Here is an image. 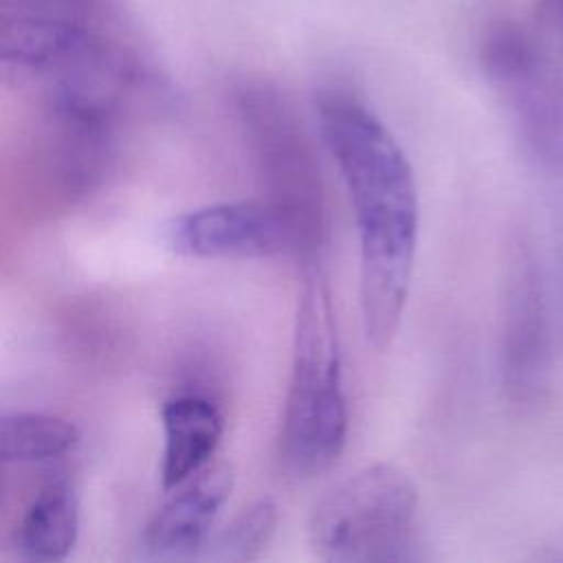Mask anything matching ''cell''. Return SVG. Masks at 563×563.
I'll return each instance as SVG.
<instances>
[{
  "mask_svg": "<svg viewBox=\"0 0 563 563\" xmlns=\"http://www.w3.org/2000/svg\"><path fill=\"white\" fill-rule=\"evenodd\" d=\"M358 233V303L367 343L391 345L407 306L418 251V187L407 154L354 95L328 88L317 99Z\"/></svg>",
  "mask_w": 563,
  "mask_h": 563,
  "instance_id": "obj_1",
  "label": "cell"
},
{
  "mask_svg": "<svg viewBox=\"0 0 563 563\" xmlns=\"http://www.w3.org/2000/svg\"><path fill=\"white\" fill-rule=\"evenodd\" d=\"M341 343L328 275L308 262L297 297L290 380L282 420V457L290 473L310 477L330 468L347 438Z\"/></svg>",
  "mask_w": 563,
  "mask_h": 563,
  "instance_id": "obj_2",
  "label": "cell"
},
{
  "mask_svg": "<svg viewBox=\"0 0 563 563\" xmlns=\"http://www.w3.org/2000/svg\"><path fill=\"white\" fill-rule=\"evenodd\" d=\"M418 488L407 471L374 462L334 484L312 508L308 541L328 563L400 559L413 526Z\"/></svg>",
  "mask_w": 563,
  "mask_h": 563,
  "instance_id": "obj_3",
  "label": "cell"
},
{
  "mask_svg": "<svg viewBox=\"0 0 563 563\" xmlns=\"http://www.w3.org/2000/svg\"><path fill=\"white\" fill-rule=\"evenodd\" d=\"M552 372V328L548 288L539 255L526 231L506 246L499 325V374L506 398L519 407L537 405Z\"/></svg>",
  "mask_w": 563,
  "mask_h": 563,
  "instance_id": "obj_4",
  "label": "cell"
},
{
  "mask_svg": "<svg viewBox=\"0 0 563 563\" xmlns=\"http://www.w3.org/2000/svg\"><path fill=\"white\" fill-rule=\"evenodd\" d=\"M484 70L506 106L530 158L563 176V84L515 31H495L484 44Z\"/></svg>",
  "mask_w": 563,
  "mask_h": 563,
  "instance_id": "obj_5",
  "label": "cell"
},
{
  "mask_svg": "<svg viewBox=\"0 0 563 563\" xmlns=\"http://www.w3.org/2000/svg\"><path fill=\"white\" fill-rule=\"evenodd\" d=\"M161 240L178 257L260 260L282 253L295 240V220L277 202H216L172 218Z\"/></svg>",
  "mask_w": 563,
  "mask_h": 563,
  "instance_id": "obj_6",
  "label": "cell"
},
{
  "mask_svg": "<svg viewBox=\"0 0 563 563\" xmlns=\"http://www.w3.org/2000/svg\"><path fill=\"white\" fill-rule=\"evenodd\" d=\"M119 15L114 0H0V62L44 75L86 35Z\"/></svg>",
  "mask_w": 563,
  "mask_h": 563,
  "instance_id": "obj_7",
  "label": "cell"
},
{
  "mask_svg": "<svg viewBox=\"0 0 563 563\" xmlns=\"http://www.w3.org/2000/svg\"><path fill=\"white\" fill-rule=\"evenodd\" d=\"M154 512L143 532V548L158 559L189 556L209 541L213 521L233 490V468L209 464Z\"/></svg>",
  "mask_w": 563,
  "mask_h": 563,
  "instance_id": "obj_8",
  "label": "cell"
},
{
  "mask_svg": "<svg viewBox=\"0 0 563 563\" xmlns=\"http://www.w3.org/2000/svg\"><path fill=\"white\" fill-rule=\"evenodd\" d=\"M161 486L174 490L209 466L222 440V413L200 394H178L163 402Z\"/></svg>",
  "mask_w": 563,
  "mask_h": 563,
  "instance_id": "obj_9",
  "label": "cell"
},
{
  "mask_svg": "<svg viewBox=\"0 0 563 563\" xmlns=\"http://www.w3.org/2000/svg\"><path fill=\"white\" fill-rule=\"evenodd\" d=\"M79 534V497L66 477L48 482L33 497L15 530V552L31 563L64 561Z\"/></svg>",
  "mask_w": 563,
  "mask_h": 563,
  "instance_id": "obj_10",
  "label": "cell"
},
{
  "mask_svg": "<svg viewBox=\"0 0 563 563\" xmlns=\"http://www.w3.org/2000/svg\"><path fill=\"white\" fill-rule=\"evenodd\" d=\"M79 444V429L59 416L42 411L2 409L0 462L37 464L66 455Z\"/></svg>",
  "mask_w": 563,
  "mask_h": 563,
  "instance_id": "obj_11",
  "label": "cell"
},
{
  "mask_svg": "<svg viewBox=\"0 0 563 563\" xmlns=\"http://www.w3.org/2000/svg\"><path fill=\"white\" fill-rule=\"evenodd\" d=\"M279 523V506L273 497H260L235 515L207 545V556L222 563L255 561L271 543Z\"/></svg>",
  "mask_w": 563,
  "mask_h": 563,
  "instance_id": "obj_12",
  "label": "cell"
},
{
  "mask_svg": "<svg viewBox=\"0 0 563 563\" xmlns=\"http://www.w3.org/2000/svg\"><path fill=\"white\" fill-rule=\"evenodd\" d=\"M548 13L563 22V0H548Z\"/></svg>",
  "mask_w": 563,
  "mask_h": 563,
  "instance_id": "obj_13",
  "label": "cell"
}]
</instances>
